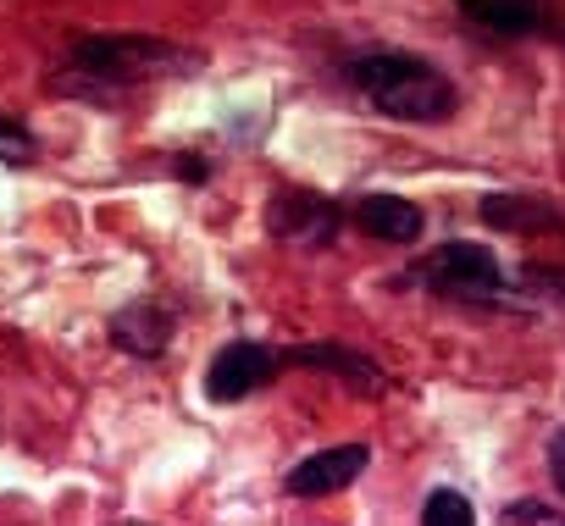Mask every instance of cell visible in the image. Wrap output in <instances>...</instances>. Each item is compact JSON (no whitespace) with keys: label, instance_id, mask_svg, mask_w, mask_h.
Wrapping results in <instances>:
<instances>
[{"label":"cell","instance_id":"1","mask_svg":"<svg viewBox=\"0 0 565 526\" xmlns=\"http://www.w3.org/2000/svg\"><path fill=\"white\" fill-rule=\"evenodd\" d=\"M200 73V56L150 34H89L73 45L67 67L56 73V89L84 106H128L139 89Z\"/></svg>","mask_w":565,"mask_h":526},{"label":"cell","instance_id":"2","mask_svg":"<svg viewBox=\"0 0 565 526\" xmlns=\"http://www.w3.org/2000/svg\"><path fill=\"white\" fill-rule=\"evenodd\" d=\"M355 89L394 122H449L460 106V89L422 56H399V51H377L361 56L350 67Z\"/></svg>","mask_w":565,"mask_h":526},{"label":"cell","instance_id":"3","mask_svg":"<svg viewBox=\"0 0 565 526\" xmlns=\"http://www.w3.org/2000/svg\"><path fill=\"white\" fill-rule=\"evenodd\" d=\"M411 283L449 294V300H471V305H493L504 300V272H499V255L488 244H444L433 249L416 272H405Z\"/></svg>","mask_w":565,"mask_h":526},{"label":"cell","instance_id":"4","mask_svg":"<svg viewBox=\"0 0 565 526\" xmlns=\"http://www.w3.org/2000/svg\"><path fill=\"white\" fill-rule=\"evenodd\" d=\"M282 361H289V355H277V350H266V344L238 339V344L216 350V361H211V372H205V399L233 405V399L255 394L266 377H277V372H282Z\"/></svg>","mask_w":565,"mask_h":526},{"label":"cell","instance_id":"5","mask_svg":"<svg viewBox=\"0 0 565 526\" xmlns=\"http://www.w3.org/2000/svg\"><path fill=\"white\" fill-rule=\"evenodd\" d=\"M366 465H372V449H366V443L322 449V454H311V460H300V465L289 471V493H295V498H322V493H339V487H350Z\"/></svg>","mask_w":565,"mask_h":526},{"label":"cell","instance_id":"6","mask_svg":"<svg viewBox=\"0 0 565 526\" xmlns=\"http://www.w3.org/2000/svg\"><path fill=\"white\" fill-rule=\"evenodd\" d=\"M266 227L277 238H306V244H328L339 233V211L306 189H289V194H277L266 205Z\"/></svg>","mask_w":565,"mask_h":526},{"label":"cell","instance_id":"7","mask_svg":"<svg viewBox=\"0 0 565 526\" xmlns=\"http://www.w3.org/2000/svg\"><path fill=\"white\" fill-rule=\"evenodd\" d=\"M167 339H172V316H167L161 305H150V300L122 305V311L111 316V344L128 350V355H161Z\"/></svg>","mask_w":565,"mask_h":526},{"label":"cell","instance_id":"8","mask_svg":"<svg viewBox=\"0 0 565 526\" xmlns=\"http://www.w3.org/2000/svg\"><path fill=\"white\" fill-rule=\"evenodd\" d=\"M355 222H361L366 233L388 238V244H416V238H422V205H411V200H399V194H366V200L355 205Z\"/></svg>","mask_w":565,"mask_h":526},{"label":"cell","instance_id":"9","mask_svg":"<svg viewBox=\"0 0 565 526\" xmlns=\"http://www.w3.org/2000/svg\"><path fill=\"white\" fill-rule=\"evenodd\" d=\"M289 361L317 366V372H333V377H344L361 394H377L383 388V372L372 366V355H355V350H339V344H306V350H289Z\"/></svg>","mask_w":565,"mask_h":526},{"label":"cell","instance_id":"10","mask_svg":"<svg viewBox=\"0 0 565 526\" xmlns=\"http://www.w3.org/2000/svg\"><path fill=\"white\" fill-rule=\"evenodd\" d=\"M477 216H482L488 227H499V233H537V227H554V222H559L554 205L526 200V194H488V200L477 205Z\"/></svg>","mask_w":565,"mask_h":526},{"label":"cell","instance_id":"11","mask_svg":"<svg viewBox=\"0 0 565 526\" xmlns=\"http://www.w3.org/2000/svg\"><path fill=\"white\" fill-rule=\"evenodd\" d=\"M455 7H460L471 23L493 29V34H526V29L537 23L532 0H455Z\"/></svg>","mask_w":565,"mask_h":526},{"label":"cell","instance_id":"12","mask_svg":"<svg viewBox=\"0 0 565 526\" xmlns=\"http://www.w3.org/2000/svg\"><path fill=\"white\" fill-rule=\"evenodd\" d=\"M471 520H477V509H471V498L455 493V487H438V493L422 504V526H471Z\"/></svg>","mask_w":565,"mask_h":526},{"label":"cell","instance_id":"13","mask_svg":"<svg viewBox=\"0 0 565 526\" xmlns=\"http://www.w3.org/2000/svg\"><path fill=\"white\" fill-rule=\"evenodd\" d=\"M0 161H12V167H29L34 161V133L12 117H0Z\"/></svg>","mask_w":565,"mask_h":526},{"label":"cell","instance_id":"14","mask_svg":"<svg viewBox=\"0 0 565 526\" xmlns=\"http://www.w3.org/2000/svg\"><path fill=\"white\" fill-rule=\"evenodd\" d=\"M504 520H543V526H554V520H559V509H548V504H537V498H521V504H510V509H504Z\"/></svg>","mask_w":565,"mask_h":526},{"label":"cell","instance_id":"15","mask_svg":"<svg viewBox=\"0 0 565 526\" xmlns=\"http://www.w3.org/2000/svg\"><path fill=\"white\" fill-rule=\"evenodd\" d=\"M526 278H532L537 289H554V294H565V267H526Z\"/></svg>","mask_w":565,"mask_h":526},{"label":"cell","instance_id":"16","mask_svg":"<svg viewBox=\"0 0 565 526\" xmlns=\"http://www.w3.org/2000/svg\"><path fill=\"white\" fill-rule=\"evenodd\" d=\"M548 471H554V482L565 493V432H554V443H548Z\"/></svg>","mask_w":565,"mask_h":526}]
</instances>
